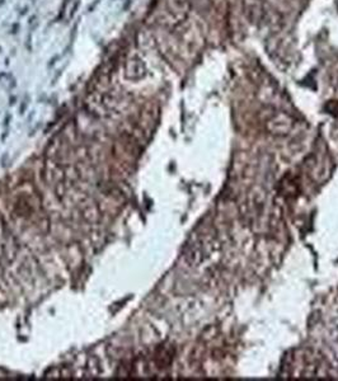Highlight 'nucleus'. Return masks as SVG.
Listing matches in <instances>:
<instances>
[]
</instances>
